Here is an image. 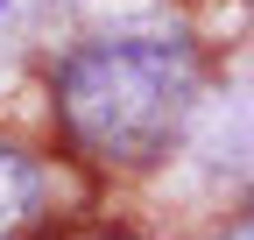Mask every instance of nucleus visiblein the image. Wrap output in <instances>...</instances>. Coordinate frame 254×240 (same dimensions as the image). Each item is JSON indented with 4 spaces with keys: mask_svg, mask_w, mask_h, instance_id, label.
<instances>
[{
    "mask_svg": "<svg viewBox=\"0 0 254 240\" xmlns=\"http://www.w3.org/2000/svg\"><path fill=\"white\" fill-rule=\"evenodd\" d=\"M57 113L99 163H155L198 113V50L184 36H99L57 71Z\"/></svg>",
    "mask_w": 254,
    "mask_h": 240,
    "instance_id": "1",
    "label": "nucleus"
},
{
    "mask_svg": "<svg viewBox=\"0 0 254 240\" xmlns=\"http://www.w3.org/2000/svg\"><path fill=\"white\" fill-rule=\"evenodd\" d=\"M198 148H205L212 170H226V177H254V85H247V92H233L226 106L205 120Z\"/></svg>",
    "mask_w": 254,
    "mask_h": 240,
    "instance_id": "2",
    "label": "nucleus"
},
{
    "mask_svg": "<svg viewBox=\"0 0 254 240\" xmlns=\"http://www.w3.org/2000/svg\"><path fill=\"white\" fill-rule=\"evenodd\" d=\"M36 205H43V170L14 148H0V240H14Z\"/></svg>",
    "mask_w": 254,
    "mask_h": 240,
    "instance_id": "3",
    "label": "nucleus"
},
{
    "mask_svg": "<svg viewBox=\"0 0 254 240\" xmlns=\"http://www.w3.org/2000/svg\"><path fill=\"white\" fill-rule=\"evenodd\" d=\"M43 7H57V0H0V28H21V21H36Z\"/></svg>",
    "mask_w": 254,
    "mask_h": 240,
    "instance_id": "4",
    "label": "nucleus"
}]
</instances>
